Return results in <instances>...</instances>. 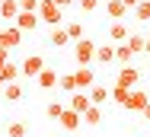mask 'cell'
Listing matches in <instances>:
<instances>
[{
  "mask_svg": "<svg viewBox=\"0 0 150 137\" xmlns=\"http://www.w3.org/2000/svg\"><path fill=\"white\" fill-rule=\"evenodd\" d=\"M74 57H77V64H90L93 57H96V42L77 38V42H74Z\"/></svg>",
  "mask_w": 150,
  "mask_h": 137,
  "instance_id": "1",
  "label": "cell"
},
{
  "mask_svg": "<svg viewBox=\"0 0 150 137\" xmlns=\"http://www.w3.org/2000/svg\"><path fill=\"white\" fill-rule=\"evenodd\" d=\"M38 19L48 23V26H58L61 23V6L54 0H42V3H38Z\"/></svg>",
  "mask_w": 150,
  "mask_h": 137,
  "instance_id": "2",
  "label": "cell"
},
{
  "mask_svg": "<svg viewBox=\"0 0 150 137\" xmlns=\"http://www.w3.org/2000/svg\"><path fill=\"white\" fill-rule=\"evenodd\" d=\"M42 67H45V57H42V54H29L26 61H23V64H19L23 77H32V80H35V77L42 73Z\"/></svg>",
  "mask_w": 150,
  "mask_h": 137,
  "instance_id": "3",
  "label": "cell"
},
{
  "mask_svg": "<svg viewBox=\"0 0 150 137\" xmlns=\"http://www.w3.org/2000/svg\"><path fill=\"white\" fill-rule=\"evenodd\" d=\"M137 80H141V73H137V67H131V64L118 67V73H115V83L128 86V89H134V86H137Z\"/></svg>",
  "mask_w": 150,
  "mask_h": 137,
  "instance_id": "4",
  "label": "cell"
},
{
  "mask_svg": "<svg viewBox=\"0 0 150 137\" xmlns=\"http://www.w3.org/2000/svg\"><path fill=\"white\" fill-rule=\"evenodd\" d=\"M58 124L64 128V131H77V128L83 124V115H80V112H74L70 105H67V109H64V115L58 118Z\"/></svg>",
  "mask_w": 150,
  "mask_h": 137,
  "instance_id": "5",
  "label": "cell"
},
{
  "mask_svg": "<svg viewBox=\"0 0 150 137\" xmlns=\"http://www.w3.org/2000/svg\"><path fill=\"white\" fill-rule=\"evenodd\" d=\"M150 102V93H141V89H131L128 93V102H125V109L128 112H144V105Z\"/></svg>",
  "mask_w": 150,
  "mask_h": 137,
  "instance_id": "6",
  "label": "cell"
},
{
  "mask_svg": "<svg viewBox=\"0 0 150 137\" xmlns=\"http://www.w3.org/2000/svg\"><path fill=\"white\" fill-rule=\"evenodd\" d=\"M74 77H77V89H90L93 83H96V73H93L90 64H80V67L74 70Z\"/></svg>",
  "mask_w": 150,
  "mask_h": 137,
  "instance_id": "7",
  "label": "cell"
},
{
  "mask_svg": "<svg viewBox=\"0 0 150 137\" xmlns=\"http://www.w3.org/2000/svg\"><path fill=\"white\" fill-rule=\"evenodd\" d=\"M90 105H93L90 89H77V93H70V109H74V112H80V115H83Z\"/></svg>",
  "mask_w": 150,
  "mask_h": 137,
  "instance_id": "8",
  "label": "cell"
},
{
  "mask_svg": "<svg viewBox=\"0 0 150 137\" xmlns=\"http://www.w3.org/2000/svg\"><path fill=\"white\" fill-rule=\"evenodd\" d=\"M58 80H61V77H58V70H54V67H42V73L35 77V83H38L42 89H54Z\"/></svg>",
  "mask_w": 150,
  "mask_h": 137,
  "instance_id": "9",
  "label": "cell"
},
{
  "mask_svg": "<svg viewBox=\"0 0 150 137\" xmlns=\"http://www.w3.org/2000/svg\"><path fill=\"white\" fill-rule=\"evenodd\" d=\"M38 13H29V10H19V16H16V26L23 29V32H32V29H38Z\"/></svg>",
  "mask_w": 150,
  "mask_h": 137,
  "instance_id": "10",
  "label": "cell"
},
{
  "mask_svg": "<svg viewBox=\"0 0 150 137\" xmlns=\"http://www.w3.org/2000/svg\"><path fill=\"white\" fill-rule=\"evenodd\" d=\"M3 99L6 102H19V99H26V89L16 80H10V83H3Z\"/></svg>",
  "mask_w": 150,
  "mask_h": 137,
  "instance_id": "11",
  "label": "cell"
},
{
  "mask_svg": "<svg viewBox=\"0 0 150 137\" xmlns=\"http://www.w3.org/2000/svg\"><path fill=\"white\" fill-rule=\"evenodd\" d=\"M128 10H131V6H128L125 0H109V3H105V13H109L112 19H125Z\"/></svg>",
  "mask_w": 150,
  "mask_h": 137,
  "instance_id": "12",
  "label": "cell"
},
{
  "mask_svg": "<svg viewBox=\"0 0 150 137\" xmlns=\"http://www.w3.org/2000/svg\"><path fill=\"white\" fill-rule=\"evenodd\" d=\"M19 10H23L19 0H3V3H0V19H13V23H16Z\"/></svg>",
  "mask_w": 150,
  "mask_h": 137,
  "instance_id": "13",
  "label": "cell"
},
{
  "mask_svg": "<svg viewBox=\"0 0 150 137\" xmlns=\"http://www.w3.org/2000/svg\"><path fill=\"white\" fill-rule=\"evenodd\" d=\"M3 45H6V48H16V45H23V29H19V26L3 29Z\"/></svg>",
  "mask_w": 150,
  "mask_h": 137,
  "instance_id": "14",
  "label": "cell"
},
{
  "mask_svg": "<svg viewBox=\"0 0 150 137\" xmlns=\"http://www.w3.org/2000/svg\"><path fill=\"white\" fill-rule=\"evenodd\" d=\"M90 99H93V105H102L105 99H112V89H105L102 83H93L90 86Z\"/></svg>",
  "mask_w": 150,
  "mask_h": 137,
  "instance_id": "15",
  "label": "cell"
},
{
  "mask_svg": "<svg viewBox=\"0 0 150 137\" xmlns=\"http://www.w3.org/2000/svg\"><path fill=\"white\" fill-rule=\"evenodd\" d=\"M128 35H131V29L125 26L121 19H115L112 29H109V38H112V42H128Z\"/></svg>",
  "mask_w": 150,
  "mask_h": 137,
  "instance_id": "16",
  "label": "cell"
},
{
  "mask_svg": "<svg viewBox=\"0 0 150 137\" xmlns=\"http://www.w3.org/2000/svg\"><path fill=\"white\" fill-rule=\"evenodd\" d=\"M19 73H23V70H19V64H13V61H6V64L0 67V86H3V83H10V80H16Z\"/></svg>",
  "mask_w": 150,
  "mask_h": 137,
  "instance_id": "17",
  "label": "cell"
},
{
  "mask_svg": "<svg viewBox=\"0 0 150 137\" xmlns=\"http://www.w3.org/2000/svg\"><path fill=\"white\" fill-rule=\"evenodd\" d=\"M96 61L99 64H112L115 61V45H96Z\"/></svg>",
  "mask_w": 150,
  "mask_h": 137,
  "instance_id": "18",
  "label": "cell"
},
{
  "mask_svg": "<svg viewBox=\"0 0 150 137\" xmlns=\"http://www.w3.org/2000/svg\"><path fill=\"white\" fill-rule=\"evenodd\" d=\"M48 42H51L54 48H64V45L70 42V35H67V26H64V29H61V26H54V29H51V38H48Z\"/></svg>",
  "mask_w": 150,
  "mask_h": 137,
  "instance_id": "19",
  "label": "cell"
},
{
  "mask_svg": "<svg viewBox=\"0 0 150 137\" xmlns=\"http://www.w3.org/2000/svg\"><path fill=\"white\" fill-rule=\"evenodd\" d=\"M99 121H102V109H99V105H90V109L83 112V124H90V128H99Z\"/></svg>",
  "mask_w": 150,
  "mask_h": 137,
  "instance_id": "20",
  "label": "cell"
},
{
  "mask_svg": "<svg viewBox=\"0 0 150 137\" xmlns=\"http://www.w3.org/2000/svg\"><path fill=\"white\" fill-rule=\"evenodd\" d=\"M128 48L134 51V54H144V48H147V35H128Z\"/></svg>",
  "mask_w": 150,
  "mask_h": 137,
  "instance_id": "21",
  "label": "cell"
},
{
  "mask_svg": "<svg viewBox=\"0 0 150 137\" xmlns=\"http://www.w3.org/2000/svg\"><path fill=\"white\" fill-rule=\"evenodd\" d=\"M29 134V124L26 121H10L6 124V137H26Z\"/></svg>",
  "mask_w": 150,
  "mask_h": 137,
  "instance_id": "22",
  "label": "cell"
},
{
  "mask_svg": "<svg viewBox=\"0 0 150 137\" xmlns=\"http://www.w3.org/2000/svg\"><path fill=\"white\" fill-rule=\"evenodd\" d=\"M58 89H61V93H67V96L77 93V77H74V73H64V77L58 80Z\"/></svg>",
  "mask_w": 150,
  "mask_h": 137,
  "instance_id": "23",
  "label": "cell"
},
{
  "mask_svg": "<svg viewBox=\"0 0 150 137\" xmlns=\"http://www.w3.org/2000/svg\"><path fill=\"white\" fill-rule=\"evenodd\" d=\"M131 57H134V51L128 48V42H118V48H115V61H121V64H131Z\"/></svg>",
  "mask_w": 150,
  "mask_h": 137,
  "instance_id": "24",
  "label": "cell"
},
{
  "mask_svg": "<svg viewBox=\"0 0 150 137\" xmlns=\"http://www.w3.org/2000/svg\"><path fill=\"white\" fill-rule=\"evenodd\" d=\"M128 93H131V89H128V86H121V83H115V86H112V99L118 102L121 109H125V102H128Z\"/></svg>",
  "mask_w": 150,
  "mask_h": 137,
  "instance_id": "25",
  "label": "cell"
},
{
  "mask_svg": "<svg viewBox=\"0 0 150 137\" xmlns=\"http://www.w3.org/2000/svg\"><path fill=\"white\" fill-rule=\"evenodd\" d=\"M134 16H137L141 23H150V0H141V3L134 6Z\"/></svg>",
  "mask_w": 150,
  "mask_h": 137,
  "instance_id": "26",
  "label": "cell"
},
{
  "mask_svg": "<svg viewBox=\"0 0 150 137\" xmlns=\"http://www.w3.org/2000/svg\"><path fill=\"white\" fill-rule=\"evenodd\" d=\"M67 35H70V42L83 38V26H80V23H67Z\"/></svg>",
  "mask_w": 150,
  "mask_h": 137,
  "instance_id": "27",
  "label": "cell"
},
{
  "mask_svg": "<svg viewBox=\"0 0 150 137\" xmlns=\"http://www.w3.org/2000/svg\"><path fill=\"white\" fill-rule=\"evenodd\" d=\"M45 112H48V118H54V121H58L61 115H64V105H61V102H48V109H45Z\"/></svg>",
  "mask_w": 150,
  "mask_h": 137,
  "instance_id": "28",
  "label": "cell"
},
{
  "mask_svg": "<svg viewBox=\"0 0 150 137\" xmlns=\"http://www.w3.org/2000/svg\"><path fill=\"white\" fill-rule=\"evenodd\" d=\"M77 6H80L83 13H93V10L99 6V0H77Z\"/></svg>",
  "mask_w": 150,
  "mask_h": 137,
  "instance_id": "29",
  "label": "cell"
},
{
  "mask_svg": "<svg viewBox=\"0 0 150 137\" xmlns=\"http://www.w3.org/2000/svg\"><path fill=\"white\" fill-rule=\"evenodd\" d=\"M38 3H42V0H19V6L29 10V13H38Z\"/></svg>",
  "mask_w": 150,
  "mask_h": 137,
  "instance_id": "30",
  "label": "cell"
},
{
  "mask_svg": "<svg viewBox=\"0 0 150 137\" xmlns=\"http://www.w3.org/2000/svg\"><path fill=\"white\" fill-rule=\"evenodd\" d=\"M6 61H10V48H6V45H0V67H3Z\"/></svg>",
  "mask_w": 150,
  "mask_h": 137,
  "instance_id": "31",
  "label": "cell"
},
{
  "mask_svg": "<svg viewBox=\"0 0 150 137\" xmlns=\"http://www.w3.org/2000/svg\"><path fill=\"white\" fill-rule=\"evenodd\" d=\"M54 3H58L61 10H64V6H70V3H74V0H54Z\"/></svg>",
  "mask_w": 150,
  "mask_h": 137,
  "instance_id": "32",
  "label": "cell"
},
{
  "mask_svg": "<svg viewBox=\"0 0 150 137\" xmlns=\"http://www.w3.org/2000/svg\"><path fill=\"white\" fill-rule=\"evenodd\" d=\"M141 115H144V118H147V121H150V102H147V105H144V112H141Z\"/></svg>",
  "mask_w": 150,
  "mask_h": 137,
  "instance_id": "33",
  "label": "cell"
},
{
  "mask_svg": "<svg viewBox=\"0 0 150 137\" xmlns=\"http://www.w3.org/2000/svg\"><path fill=\"white\" fill-rule=\"evenodd\" d=\"M125 3H128V6H131V10H134V6H137V3H141V0H125Z\"/></svg>",
  "mask_w": 150,
  "mask_h": 137,
  "instance_id": "34",
  "label": "cell"
},
{
  "mask_svg": "<svg viewBox=\"0 0 150 137\" xmlns=\"http://www.w3.org/2000/svg\"><path fill=\"white\" fill-rule=\"evenodd\" d=\"M144 54H150V35H147V48H144Z\"/></svg>",
  "mask_w": 150,
  "mask_h": 137,
  "instance_id": "35",
  "label": "cell"
},
{
  "mask_svg": "<svg viewBox=\"0 0 150 137\" xmlns=\"http://www.w3.org/2000/svg\"><path fill=\"white\" fill-rule=\"evenodd\" d=\"M0 45H3V29H0Z\"/></svg>",
  "mask_w": 150,
  "mask_h": 137,
  "instance_id": "36",
  "label": "cell"
},
{
  "mask_svg": "<svg viewBox=\"0 0 150 137\" xmlns=\"http://www.w3.org/2000/svg\"><path fill=\"white\" fill-rule=\"evenodd\" d=\"M147 26H150V23H147ZM147 35H150V32H147Z\"/></svg>",
  "mask_w": 150,
  "mask_h": 137,
  "instance_id": "37",
  "label": "cell"
}]
</instances>
